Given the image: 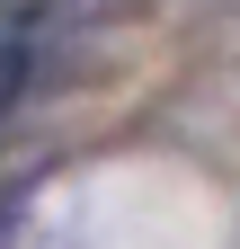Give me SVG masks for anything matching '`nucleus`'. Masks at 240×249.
<instances>
[{"label":"nucleus","mask_w":240,"mask_h":249,"mask_svg":"<svg viewBox=\"0 0 240 249\" xmlns=\"http://www.w3.org/2000/svg\"><path fill=\"white\" fill-rule=\"evenodd\" d=\"M134 0H0V27L45 36V27H80V18H125Z\"/></svg>","instance_id":"1"}]
</instances>
